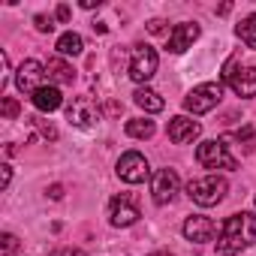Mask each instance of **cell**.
<instances>
[{"instance_id": "4", "label": "cell", "mask_w": 256, "mask_h": 256, "mask_svg": "<svg viewBox=\"0 0 256 256\" xmlns=\"http://www.w3.org/2000/svg\"><path fill=\"white\" fill-rule=\"evenodd\" d=\"M196 160L205 166V169H235L238 160L229 154V145L223 139H208L196 148Z\"/></svg>"}, {"instance_id": "6", "label": "cell", "mask_w": 256, "mask_h": 256, "mask_svg": "<svg viewBox=\"0 0 256 256\" xmlns=\"http://www.w3.org/2000/svg\"><path fill=\"white\" fill-rule=\"evenodd\" d=\"M66 120L78 130H90V126L100 124V108L90 96H76L70 106H66Z\"/></svg>"}, {"instance_id": "20", "label": "cell", "mask_w": 256, "mask_h": 256, "mask_svg": "<svg viewBox=\"0 0 256 256\" xmlns=\"http://www.w3.org/2000/svg\"><path fill=\"white\" fill-rule=\"evenodd\" d=\"M235 34H238V40H241L247 48H256V16L241 18V22L235 24Z\"/></svg>"}, {"instance_id": "23", "label": "cell", "mask_w": 256, "mask_h": 256, "mask_svg": "<svg viewBox=\"0 0 256 256\" xmlns=\"http://www.w3.org/2000/svg\"><path fill=\"white\" fill-rule=\"evenodd\" d=\"M4 118H6V120L18 118V102H16L12 96H4Z\"/></svg>"}, {"instance_id": "3", "label": "cell", "mask_w": 256, "mask_h": 256, "mask_svg": "<svg viewBox=\"0 0 256 256\" xmlns=\"http://www.w3.org/2000/svg\"><path fill=\"white\" fill-rule=\"evenodd\" d=\"M223 100V84L220 82H205L199 88H193L184 96V108L190 114H208L211 108H217V102Z\"/></svg>"}, {"instance_id": "24", "label": "cell", "mask_w": 256, "mask_h": 256, "mask_svg": "<svg viewBox=\"0 0 256 256\" xmlns=\"http://www.w3.org/2000/svg\"><path fill=\"white\" fill-rule=\"evenodd\" d=\"M48 256H84L78 247H60V250H54V253H48Z\"/></svg>"}, {"instance_id": "8", "label": "cell", "mask_w": 256, "mask_h": 256, "mask_svg": "<svg viewBox=\"0 0 256 256\" xmlns=\"http://www.w3.org/2000/svg\"><path fill=\"white\" fill-rule=\"evenodd\" d=\"M42 78H46V66H42L40 60H34V58L22 60L18 70H16V88H18L22 94H30V96H34V94L42 88Z\"/></svg>"}, {"instance_id": "28", "label": "cell", "mask_w": 256, "mask_h": 256, "mask_svg": "<svg viewBox=\"0 0 256 256\" xmlns=\"http://www.w3.org/2000/svg\"><path fill=\"white\" fill-rule=\"evenodd\" d=\"M4 169V187H10V181H12V166H0Z\"/></svg>"}, {"instance_id": "18", "label": "cell", "mask_w": 256, "mask_h": 256, "mask_svg": "<svg viewBox=\"0 0 256 256\" xmlns=\"http://www.w3.org/2000/svg\"><path fill=\"white\" fill-rule=\"evenodd\" d=\"M54 48H58V54H60V58H76V54H82L84 42H82V36H78V34L66 30V34H60V36H58Z\"/></svg>"}, {"instance_id": "15", "label": "cell", "mask_w": 256, "mask_h": 256, "mask_svg": "<svg viewBox=\"0 0 256 256\" xmlns=\"http://www.w3.org/2000/svg\"><path fill=\"white\" fill-rule=\"evenodd\" d=\"M46 76H48V84H54V88L76 82V70H72L64 58H52V60L46 64Z\"/></svg>"}, {"instance_id": "2", "label": "cell", "mask_w": 256, "mask_h": 256, "mask_svg": "<svg viewBox=\"0 0 256 256\" xmlns=\"http://www.w3.org/2000/svg\"><path fill=\"white\" fill-rule=\"evenodd\" d=\"M229 193V184L223 175H205V178H193L187 184V196L202 205V208H211V205H220Z\"/></svg>"}, {"instance_id": "21", "label": "cell", "mask_w": 256, "mask_h": 256, "mask_svg": "<svg viewBox=\"0 0 256 256\" xmlns=\"http://www.w3.org/2000/svg\"><path fill=\"white\" fill-rule=\"evenodd\" d=\"M4 244H0V256H12L16 253V247H18V238L12 235V232H4V238H0Z\"/></svg>"}, {"instance_id": "25", "label": "cell", "mask_w": 256, "mask_h": 256, "mask_svg": "<svg viewBox=\"0 0 256 256\" xmlns=\"http://www.w3.org/2000/svg\"><path fill=\"white\" fill-rule=\"evenodd\" d=\"M163 24H166L163 18H151V22H148V30H151V34H163Z\"/></svg>"}, {"instance_id": "13", "label": "cell", "mask_w": 256, "mask_h": 256, "mask_svg": "<svg viewBox=\"0 0 256 256\" xmlns=\"http://www.w3.org/2000/svg\"><path fill=\"white\" fill-rule=\"evenodd\" d=\"M196 40H199V24H196V22H181V24H175V30L169 34V52H172V54H181V52L193 48Z\"/></svg>"}, {"instance_id": "17", "label": "cell", "mask_w": 256, "mask_h": 256, "mask_svg": "<svg viewBox=\"0 0 256 256\" xmlns=\"http://www.w3.org/2000/svg\"><path fill=\"white\" fill-rule=\"evenodd\" d=\"M133 102H136L139 108H145L148 114H157V112H163V108H166L163 96H160L157 90H151V88H139V90L133 94Z\"/></svg>"}, {"instance_id": "22", "label": "cell", "mask_w": 256, "mask_h": 256, "mask_svg": "<svg viewBox=\"0 0 256 256\" xmlns=\"http://www.w3.org/2000/svg\"><path fill=\"white\" fill-rule=\"evenodd\" d=\"M34 24H36L40 34H52L54 30V18L52 16H34Z\"/></svg>"}, {"instance_id": "12", "label": "cell", "mask_w": 256, "mask_h": 256, "mask_svg": "<svg viewBox=\"0 0 256 256\" xmlns=\"http://www.w3.org/2000/svg\"><path fill=\"white\" fill-rule=\"evenodd\" d=\"M214 232H217V226H214V220H211V217L193 214V217H187V220H184V238H187V241H193V244H205V241H211V238H214Z\"/></svg>"}, {"instance_id": "29", "label": "cell", "mask_w": 256, "mask_h": 256, "mask_svg": "<svg viewBox=\"0 0 256 256\" xmlns=\"http://www.w3.org/2000/svg\"><path fill=\"white\" fill-rule=\"evenodd\" d=\"M48 196H52V199H60V196H64V187H60V184H52Z\"/></svg>"}, {"instance_id": "27", "label": "cell", "mask_w": 256, "mask_h": 256, "mask_svg": "<svg viewBox=\"0 0 256 256\" xmlns=\"http://www.w3.org/2000/svg\"><path fill=\"white\" fill-rule=\"evenodd\" d=\"M253 139V126H244V130L238 133V142H250Z\"/></svg>"}, {"instance_id": "11", "label": "cell", "mask_w": 256, "mask_h": 256, "mask_svg": "<svg viewBox=\"0 0 256 256\" xmlns=\"http://www.w3.org/2000/svg\"><path fill=\"white\" fill-rule=\"evenodd\" d=\"M169 139L175 142V145H190L193 139H199V133H202V126H199V120H193V118H187V114H178V118H172L169 120Z\"/></svg>"}, {"instance_id": "9", "label": "cell", "mask_w": 256, "mask_h": 256, "mask_svg": "<svg viewBox=\"0 0 256 256\" xmlns=\"http://www.w3.org/2000/svg\"><path fill=\"white\" fill-rule=\"evenodd\" d=\"M178 190H181V178H178L175 169H160V172H154V178H151V196H154L157 205H169Z\"/></svg>"}, {"instance_id": "1", "label": "cell", "mask_w": 256, "mask_h": 256, "mask_svg": "<svg viewBox=\"0 0 256 256\" xmlns=\"http://www.w3.org/2000/svg\"><path fill=\"white\" fill-rule=\"evenodd\" d=\"M256 244V214L250 211H238L232 217H226L223 229H220V253H241L244 247Z\"/></svg>"}, {"instance_id": "5", "label": "cell", "mask_w": 256, "mask_h": 256, "mask_svg": "<svg viewBox=\"0 0 256 256\" xmlns=\"http://www.w3.org/2000/svg\"><path fill=\"white\" fill-rule=\"evenodd\" d=\"M157 64H160V58L151 46H133V52H130V78L139 82V84L151 82L154 72H157Z\"/></svg>"}, {"instance_id": "30", "label": "cell", "mask_w": 256, "mask_h": 256, "mask_svg": "<svg viewBox=\"0 0 256 256\" xmlns=\"http://www.w3.org/2000/svg\"><path fill=\"white\" fill-rule=\"evenodd\" d=\"M82 6H84V10H96V6H100V0H82Z\"/></svg>"}, {"instance_id": "10", "label": "cell", "mask_w": 256, "mask_h": 256, "mask_svg": "<svg viewBox=\"0 0 256 256\" xmlns=\"http://www.w3.org/2000/svg\"><path fill=\"white\" fill-rule=\"evenodd\" d=\"M139 217H142V214H139V208H136V202H133L130 193H120V196L112 199V205H108V220H112V226L126 229V226H133Z\"/></svg>"}, {"instance_id": "14", "label": "cell", "mask_w": 256, "mask_h": 256, "mask_svg": "<svg viewBox=\"0 0 256 256\" xmlns=\"http://www.w3.org/2000/svg\"><path fill=\"white\" fill-rule=\"evenodd\" d=\"M229 88H232L238 96H244V100L256 96V66H241V70H235L232 78H229Z\"/></svg>"}, {"instance_id": "26", "label": "cell", "mask_w": 256, "mask_h": 256, "mask_svg": "<svg viewBox=\"0 0 256 256\" xmlns=\"http://www.w3.org/2000/svg\"><path fill=\"white\" fill-rule=\"evenodd\" d=\"M54 16H58V22H70V6H64V4H60Z\"/></svg>"}, {"instance_id": "32", "label": "cell", "mask_w": 256, "mask_h": 256, "mask_svg": "<svg viewBox=\"0 0 256 256\" xmlns=\"http://www.w3.org/2000/svg\"><path fill=\"white\" fill-rule=\"evenodd\" d=\"M223 256H238V253H223Z\"/></svg>"}, {"instance_id": "16", "label": "cell", "mask_w": 256, "mask_h": 256, "mask_svg": "<svg viewBox=\"0 0 256 256\" xmlns=\"http://www.w3.org/2000/svg\"><path fill=\"white\" fill-rule=\"evenodd\" d=\"M30 100H34V106H36L40 112H54V108H60V102H64L60 88H54V84H42Z\"/></svg>"}, {"instance_id": "31", "label": "cell", "mask_w": 256, "mask_h": 256, "mask_svg": "<svg viewBox=\"0 0 256 256\" xmlns=\"http://www.w3.org/2000/svg\"><path fill=\"white\" fill-rule=\"evenodd\" d=\"M151 256H172V253H166V250H157V253H151Z\"/></svg>"}, {"instance_id": "19", "label": "cell", "mask_w": 256, "mask_h": 256, "mask_svg": "<svg viewBox=\"0 0 256 256\" xmlns=\"http://www.w3.org/2000/svg\"><path fill=\"white\" fill-rule=\"evenodd\" d=\"M126 136H133V139H151L154 136V120H148V118H130V120H126Z\"/></svg>"}, {"instance_id": "7", "label": "cell", "mask_w": 256, "mask_h": 256, "mask_svg": "<svg viewBox=\"0 0 256 256\" xmlns=\"http://www.w3.org/2000/svg\"><path fill=\"white\" fill-rule=\"evenodd\" d=\"M148 175H151V166H148V160L139 151L120 154V160H118V178L120 181H126V184H142Z\"/></svg>"}]
</instances>
